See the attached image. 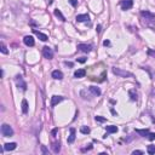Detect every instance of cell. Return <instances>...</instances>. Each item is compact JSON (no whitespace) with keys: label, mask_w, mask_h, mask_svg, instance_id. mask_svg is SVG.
Here are the masks:
<instances>
[{"label":"cell","mask_w":155,"mask_h":155,"mask_svg":"<svg viewBox=\"0 0 155 155\" xmlns=\"http://www.w3.org/2000/svg\"><path fill=\"white\" fill-rule=\"evenodd\" d=\"M105 130H107V133H115V132H118V127L111 125V126H107Z\"/></svg>","instance_id":"19"},{"label":"cell","mask_w":155,"mask_h":155,"mask_svg":"<svg viewBox=\"0 0 155 155\" xmlns=\"http://www.w3.org/2000/svg\"><path fill=\"white\" fill-rule=\"evenodd\" d=\"M136 133H138L142 137H147L149 135V130L148 129H144V130H139V129H136Z\"/></svg>","instance_id":"18"},{"label":"cell","mask_w":155,"mask_h":155,"mask_svg":"<svg viewBox=\"0 0 155 155\" xmlns=\"http://www.w3.org/2000/svg\"><path fill=\"white\" fill-rule=\"evenodd\" d=\"M89 91H90L93 96H100L101 93H102L100 90V87H97V86H90V87H89Z\"/></svg>","instance_id":"14"},{"label":"cell","mask_w":155,"mask_h":155,"mask_svg":"<svg viewBox=\"0 0 155 155\" xmlns=\"http://www.w3.org/2000/svg\"><path fill=\"white\" fill-rule=\"evenodd\" d=\"M65 64L68 65V67H73V63H72V62H65Z\"/></svg>","instance_id":"35"},{"label":"cell","mask_w":155,"mask_h":155,"mask_svg":"<svg viewBox=\"0 0 155 155\" xmlns=\"http://www.w3.org/2000/svg\"><path fill=\"white\" fill-rule=\"evenodd\" d=\"M76 131H75V129H70V135L69 137H68V143H74V140H75V137H76Z\"/></svg>","instance_id":"15"},{"label":"cell","mask_w":155,"mask_h":155,"mask_svg":"<svg viewBox=\"0 0 155 155\" xmlns=\"http://www.w3.org/2000/svg\"><path fill=\"white\" fill-rule=\"evenodd\" d=\"M16 147H17V144H16V143H5L3 149L5 150V151H11V150H15Z\"/></svg>","instance_id":"12"},{"label":"cell","mask_w":155,"mask_h":155,"mask_svg":"<svg viewBox=\"0 0 155 155\" xmlns=\"http://www.w3.org/2000/svg\"><path fill=\"white\" fill-rule=\"evenodd\" d=\"M78 62H79V63H85L86 58L85 57H80V58H78Z\"/></svg>","instance_id":"31"},{"label":"cell","mask_w":155,"mask_h":155,"mask_svg":"<svg viewBox=\"0 0 155 155\" xmlns=\"http://www.w3.org/2000/svg\"><path fill=\"white\" fill-rule=\"evenodd\" d=\"M140 16H142L147 22H151V23L155 22V15L151 13V12H149V11H142V12H140Z\"/></svg>","instance_id":"3"},{"label":"cell","mask_w":155,"mask_h":155,"mask_svg":"<svg viewBox=\"0 0 155 155\" xmlns=\"http://www.w3.org/2000/svg\"><path fill=\"white\" fill-rule=\"evenodd\" d=\"M149 140H154L155 139V132H149V135L147 136Z\"/></svg>","instance_id":"27"},{"label":"cell","mask_w":155,"mask_h":155,"mask_svg":"<svg viewBox=\"0 0 155 155\" xmlns=\"http://www.w3.org/2000/svg\"><path fill=\"white\" fill-rule=\"evenodd\" d=\"M22 113H23V114H27V113H28V102L25 100L22 101Z\"/></svg>","instance_id":"20"},{"label":"cell","mask_w":155,"mask_h":155,"mask_svg":"<svg viewBox=\"0 0 155 155\" xmlns=\"http://www.w3.org/2000/svg\"><path fill=\"white\" fill-rule=\"evenodd\" d=\"M61 150V144L60 142H55V143H52V151L55 153V154H58Z\"/></svg>","instance_id":"17"},{"label":"cell","mask_w":155,"mask_h":155,"mask_svg":"<svg viewBox=\"0 0 155 155\" xmlns=\"http://www.w3.org/2000/svg\"><path fill=\"white\" fill-rule=\"evenodd\" d=\"M57 132H58V129H53V130L51 131V135L53 136V137H56V135H57Z\"/></svg>","instance_id":"32"},{"label":"cell","mask_w":155,"mask_h":155,"mask_svg":"<svg viewBox=\"0 0 155 155\" xmlns=\"http://www.w3.org/2000/svg\"><path fill=\"white\" fill-rule=\"evenodd\" d=\"M103 45H104V46H109L110 45V41L109 40H104V41H103Z\"/></svg>","instance_id":"34"},{"label":"cell","mask_w":155,"mask_h":155,"mask_svg":"<svg viewBox=\"0 0 155 155\" xmlns=\"http://www.w3.org/2000/svg\"><path fill=\"white\" fill-rule=\"evenodd\" d=\"M69 4L73 6V7H76V6H78V0H69Z\"/></svg>","instance_id":"28"},{"label":"cell","mask_w":155,"mask_h":155,"mask_svg":"<svg viewBox=\"0 0 155 155\" xmlns=\"http://www.w3.org/2000/svg\"><path fill=\"white\" fill-rule=\"evenodd\" d=\"M147 151H148V154H150V155L155 154V145H148Z\"/></svg>","instance_id":"24"},{"label":"cell","mask_w":155,"mask_h":155,"mask_svg":"<svg viewBox=\"0 0 155 155\" xmlns=\"http://www.w3.org/2000/svg\"><path fill=\"white\" fill-rule=\"evenodd\" d=\"M148 55L155 58V51H154V50H148Z\"/></svg>","instance_id":"30"},{"label":"cell","mask_w":155,"mask_h":155,"mask_svg":"<svg viewBox=\"0 0 155 155\" xmlns=\"http://www.w3.org/2000/svg\"><path fill=\"white\" fill-rule=\"evenodd\" d=\"M33 32H34L35 35H36V36H38V38H39L41 41H47V40H49V36H47L46 34H44V33H41V32H38L36 29H33Z\"/></svg>","instance_id":"10"},{"label":"cell","mask_w":155,"mask_h":155,"mask_svg":"<svg viewBox=\"0 0 155 155\" xmlns=\"http://www.w3.org/2000/svg\"><path fill=\"white\" fill-rule=\"evenodd\" d=\"M16 85H17V87L21 89L22 91L27 90V82L23 80V78H22L21 75H17V76H16Z\"/></svg>","instance_id":"4"},{"label":"cell","mask_w":155,"mask_h":155,"mask_svg":"<svg viewBox=\"0 0 155 155\" xmlns=\"http://www.w3.org/2000/svg\"><path fill=\"white\" fill-rule=\"evenodd\" d=\"M0 50H1V52H3L4 55H7V52H9V51H7V49H6V46H5V44H4V43H1V44H0Z\"/></svg>","instance_id":"25"},{"label":"cell","mask_w":155,"mask_h":155,"mask_svg":"<svg viewBox=\"0 0 155 155\" xmlns=\"http://www.w3.org/2000/svg\"><path fill=\"white\" fill-rule=\"evenodd\" d=\"M111 70H113V73H114L116 76H120V78H131V76H132V74H131L130 72L121 69V68L114 67V68H111Z\"/></svg>","instance_id":"1"},{"label":"cell","mask_w":155,"mask_h":155,"mask_svg":"<svg viewBox=\"0 0 155 155\" xmlns=\"http://www.w3.org/2000/svg\"><path fill=\"white\" fill-rule=\"evenodd\" d=\"M129 95H130V97H131V101H137L138 100V96H137V93L135 92V90H130L129 91Z\"/></svg>","instance_id":"22"},{"label":"cell","mask_w":155,"mask_h":155,"mask_svg":"<svg viewBox=\"0 0 155 155\" xmlns=\"http://www.w3.org/2000/svg\"><path fill=\"white\" fill-rule=\"evenodd\" d=\"M95 120L97 121V122H105L107 121V119L105 118H103V116H100V115H97L95 118Z\"/></svg>","instance_id":"26"},{"label":"cell","mask_w":155,"mask_h":155,"mask_svg":"<svg viewBox=\"0 0 155 155\" xmlns=\"http://www.w3.org/2000/svg\"><path fill=\"white\" fill-rule=\"evenodd\" d=\"M121 5V9L122 10H130L131 7H132V5H133V0H122L120 3Z\"/></svg>","instance_id":"6"},{"label":"cell","mask_w":155,"mask_h":155,"mask_svg":"<svg viewBox=\"0 0 155 155\" xmlns=\"http://www.w3.org/2000/svg\"><path fill=\"white\" fill-rule=\"evenodd\" d=\"M132 154H133V155H136V154H143V151H142V150H133V151H132Z\"/></svg>","instance_id":"33"},{"label":"cell","mask_w":155,"mask_h":155,"mask_svg":"<svg viewBox=\"0 0 155 155\" xmlns=\"http://www.w3.org/2000/svg\"><path fill=\"white\" fill-rule=\"evenodd\" d=\"M52 78L56 79V80H62V79H63V73L58 69L53 70V72H52Z\"/></svg>","instance_id":"11"},{"label":"cell","mask_w":155,"mask_h":155,"mask_svg":"<svg viewBox=\"0 0 155 155\" xmlns=\"http://www.w3.org/2000/svg\"><path fill=\"white\" fill-rule=\"evenodd\" d=\"M101 32V25H97V33H100Z\"/></svg>","instance_id":"36"},{"label":"cell","mask_w":155,"mask_h":155,"mask_svg":"<svg viewBox=\"0 0 155 155\" xmlns=\"http://www.w3.org/2000/svg\"><path fill=\"white\" fill-rule=\"evenodd\" d=\"M55 16L57 17V18H60V20L62 21V22H64V21H65V17H64L63 15H62V12H61V11L58 10V9H56V10H55Z\"/></svg>","instance_id":"21"},{"label":"cell","mask_w":155,"mask_h":155,"mask_svg":"<svg viewBox=\"0 0 155 155\" xmlns=\"http://www.w3.org/2000/svg\"><path fill=\"white\" fill-rule=\"evenodd\" d=\"M90 20V16L85 13V15H78L76 16V21L78 22H86V21Z\"/></svg>","instance_id":"16"},{"label":"cell","mask_w":155,"mask_h":155,"mask_svg":"<svg viewBox=\"0 0 155 155\" xmlns=\"http://www.w3.org/2000/svg\"><path fill=\"white\" fill-rule=\"evenodd\" d=\"M43 55H44V57H45L46 60H52L53 58V51L51 50L49 46H45L43 49Z\"/></svg>","instance_id":"5"},{"label":"cell","mask_w":155,"mask_h":155,"mask_svg":"<svg viewBox=\"0 0 155 155\" xmlns=\"http://www.w3.org/2000/svg\"><path fill=\"white\" fill-rule=\"evenodd\" d=\"M41 151H43V154H49V150H47V148H46L45 145H41Z\"/></svg>","instance_id":"29"},{"label":"cell","mask_w":155,"mask_h":155,"mask_svg":"<svg viewBox=\"0 0 155 155\" xmlns=\"http://www.w3.org/2000/svg\"><path fill=\"white\" fill-rule=\"evenodd\" d=\"M23 43H24L27 46H30V47L35 45L34 38H33V36H30V35H27V36H24V39H23Z\"/></svg>","instance_id":"9"},{"label":"cell","mask_w":155,"mask_h":155,"mask_svg":"<svg viewBox=\"0 0 155 155\" xmlns=\"http://www.w3.org/2000/svg\"><path fill=\"white\" fill-rule=\"evenodd\" d=\"M90 127H87V126H81L80 127V132L82 135H89L90 133Z\"/></svg>","instance_id":"23"},{"label":"cell","mask_w":155,"mask_h":155,"mask_svg":"<svg viewBox=\"0 0 155 155\" xmlns=\"http://www.w3.org/2000/svg\"><path fill=\"white\" fill-rule=\"evenodd\" d=\"M85 75H86L85 69H78L74 73V78H76V79H81V78H84Z\"/></svg>","instance_id":"13"},{"label":"cell","mask_w":155,"mask_h":155,"mask_svg":"<svg viewBox=\"0 0 155 155\" xmlns=\"http://www.w3.org/2000/svg\"><path fill=\"white\" fill-rule=\"evenodd\" d=\"M78 50H80L81 52H85V53H89L92 50V46L87 45V44H79L78 45Z\"/></svg>","instance_id":"7"},{"label":"cell","mask_w":155,"mask_h":155,"mask_svg":"<svg viewBox=\"0 0 155 155\" xmlns=\"http://www.w3.org/2000/svg\"><path fill=\"white\" fill-rule=\"evenodd\" d=\"M1 135L4 136V137H11V136H13L12 127L10 125H7V124H3L1 125Z\"/></svg>","instance_id":"2"},{"label":"cell","mask_w":155,"mask_h":155,"mask_svg":"<svg viewBox=\"0 0 155 155\" xmlns=\"http://www.w3.org/2000/svg\"><path fill=\"white\" fill-rule=\"evenodd\" d=\"M63 100L64 98L62 96H52L51 97V107H56V105L58 104V103H61Z\"/></svg>","instance_id":"8"}]
</instances>
